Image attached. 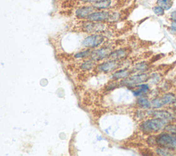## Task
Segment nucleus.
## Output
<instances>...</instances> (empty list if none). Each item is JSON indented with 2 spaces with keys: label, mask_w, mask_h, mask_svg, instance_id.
<instances>
[{
  "label": "nucleus",
  "mask_w": 176,
  "mask_h": 156,
  "mask_svg": "<svg viewBox=\"0 0 176 156\" xmlns=\"http://www.w3.org/2000/svg\"><path fill=\"white\" fill-rule=\"evenodd\" d=\"M136 87H138V90L134 91V94L136 96H141L144 94H146L149 90V86L147 84H142V85H140V86L138 85V86Z\"/></svg>",
  "instance_id": "obj_17"
},
{
  "label": "nucleus",
  "mask_w": 176,
  "mask_h": 156,
  "mask_svg": "<svg viewBox=\"0 0 176 156\" xmlns=\"http://www.w3.org/2000/svg\"><path fill=\"white\" fill-rule=\"evenodd\" d=\"M137 104L143 109H149L151 107V102L146 97L138 98L137 100Z\"/></svg>",
  "instance_id": "obj_15"
},
{
  "label": "nucleus",
  "mask_w": 176,
  "mask_h": 156,
  "mask_svg": "<svg viewBox=\"0 0 176 156\" xmlns=\"http://www.w3.org/2000/svg\"><path fill=\"white\" fill-rule=\"evenodd\" d=\"M133 71L130 70L129 69H124V70H117V71L112 74L111 79L114 81H118L120 79H125L127 78L132 74Z\"/></svg>",
  "instance_id": "obj_12"
},
{
  "label": "nucleus",
  "mask_w": 176,
  "mask_h": 156,
  "mask_svg": "<svg viewBox=\"0 0 176 156\" xmlns=\"http://www.w3.org/2000/svg\"><path fill=\"white\" fill-rule=\"evenodd\" d=\"M78 1L84 3V5H85V4H87V3H91H91H93L94 2L98 1V0H78Z\"/></svg>",
  "instance_id": "obj_21"
},
{
  "label": "nucleus",
  "mask_w": 176,
  "mask_h": 156,
  "mask_svg": "<svg viewBox=\"0 0 176 156\" xmlns=\"http://www.w3.org/2000/svg\"><path fill=\"white\" fill-rule=\"evenodd\" d=\"M149 76L147 74L142 73L136 75H130L126 79H123L121 84L127 87H133L137 85H140L146 82L149 79Z\"/></svg>",
  "instance_id": "obj_7"
},
{
  "label": "nucleus",
  "mask_w": 176,
  "mask_h": 156,
  "mask_svg": "<svg viewBox=\"0 0 176 156\" xmlns=\"http://www.w3.org/2000/svg\"><path fill=\"white\" fill-rule=\"evenodd\" d=\"M106 40L107 37L104 34H91L84 39L82 45L85 48L95 49L103 45Z\"/></svg>",
  "instance_id": "obj_4"
},
{
  "label": "nucleus",
  "mask_w": 176,
  "mask_h": 156,
  "mask_svg": "<svg viewBox=\"0 0 176 156\" xmlns=\"http://www.w3.org/2000/svg\"><path fill=\"white\" fill-rule=\"evenodd\" d=\"M112 10H96L88 16L86 19L96 22H106L110 23L111 17Z\"/></svg>",
  "instance_id": "obj_6"
},
{
  "label": "nucleus",
  "mask_w": 176,
  "mask_h": 156,
  "mask_svg": "<svg viewBox=\"0 0 176 156\" xmlns=\"http://www.w3.org/2000/svg\"><path fill=\"white\" fill-rule=\"evenodd\" d=\"M167 122L163 119L154 118L142 122L140 128L142 132L145 133H156L163 130L164 127H166Z\"/></svg>",
  "instance_id": "obj_2"
},
{
  "label": "nucleus",
  "mask_w": 176,
  "mask_h": 156,
  "mask_svg": "<svg viewBox=\"0 0 176 156\" xmlns=\"http://www.w3.org/2000/svg\"><path fill=\"white\" fill-rule=\"evenodd\" d=\"M153 11L158 16H163L164 14V10L160 6H156L153 8Z\"/></svg>",
  "instance_id": "obj_20"
},
{
  "label": "nucleus",
  "mask_w": 176,
  "mask_h": 156,
  "mask_svg": "<svg viewBox=\"0 0 176 156\" xmlns=\"http://www.w3.org/2000/svg\"><path fill=\"white\" fill-rule=\"evenodd\" d=\"M153 116L155 118H158L160 119H163L165 121H170L173 118V116L170 113H168L166 111H156L153 113Z\"/></svg>",
  "instance_id": "obj_13"
},
{
  "label": "nucleus",
  "mask_w": 176,
  "mask_h": 156,
  "mask_svg": "<svg viewBox=\"0 0 176 156\" xmlns=\"http://www.w3.org/2000/svg\"><path fill=\"white\" fill-rule=\"evenodd\" d=\"M97 10L92 5H83L77 8L75 11V15L79 19H86L90 14Z\"/></svg>",
  "instance_id": "obj_9"
},
{
  "label": "nucleus",
  "mask_w": 176,
  "mask_h": 156,
  "mask_svg": "<svg viewBox=\"0 0 176 156\" xmlns=\"http://www.w3.org/2000/svg\"><path fill=\"white\" fill-rule=\"evenodd\" d=\"M147 65L145 62L139 63L138 64H136L134 67H133V71L134 72H143V71H145L147 69Z\"/></svg>",
  "instance_id": "obj_18"
},
{
  "label": "nucleus",
  "mask_w": 176,
  "mask_h": 156,
  "mask_svg": "<svg viewBox=\"0 0 176 156\" xmlns=\"http://www.w3.org/2000/svg\"><path fill=\"white\" fill-rule=\"evenodd\" d=\"M129 54V49L120 48L117 49H114V50L112 51L111 54L109 55L106 60H115V61H121L127 57Z\"/></svg>",
  "instance_id": "obj_10"
},
{
  "label": "nucleus",
  "mask_w": 176,
  "mask_h": 156,
  "mask_svg": "<svg viewBox=\"0 0 176 156\" xmlns=\"http://www.w3.org/2000/svg\"><path fill=\"white\" fill-rule=\"evenodd\" d=\"M155 143L158 147L168 150L176 149V136L170 133H163L155 138Z\"/></svg>",
  "instance_id": "obj_3"
},
{
  "label": "nucleus",
  "mask_w": 176,
  "mask_h": 156,
  "mask_svg": "<svg viewBox=\"0 0 176 156\" xmlns=\"http://www.w3.org/2000/svg\"><path fill=\"white\" fill-rule=\"evenodd\" d=\"M91 5L97 10H108L114 6V0H98Z\"/></svg>",
  "instance_id": "obj_11"
},
{
  "label": "nucleus",
  "mask_w": 176,
  "mask_h": 156,
  "mask_svg": "<svg viewBox=\"0 0 176 156\" xmlns=\"http://www.w3.org/2000/svg\"><path fill=\"white\" fill-rule=\"evenodd\" d=\"M114 50L113 47L110 45H106L105 46H102L100 48L94 49L91 53L90 56V59L94 61H101L104 59H107L111 52Z\"/></svg>",
  "instance_id": "obj_5"
},
{
  "label": "nucleus",
  "mask_w": 176,
  "mask_h": 156,
  "mask_svg": "<svg viewBox=\"0 0 176 156\" xmlns=\"http://www.w3.org/2000/svg\"><path fill=\"white\" fill-rule=\"evenodd\" d=\"M171 28L172 30L176 32V21H173L171 24Z\"/></svg>",
  "instance_id": "obj_22"
},
{
  "label": "nucleus",
  "mask_w": 176,
  "mask_h": 156,
  "mask_svg": "<svg viewBox=\"0 0 176 156\" xmlns=\"http://www.w3.org/2000/svg\"><path fill=\"white\" fill-rule=\"evenodd\" d=\"M160 98L164 105L173 104L176 101V97L175 96V95L172 93L165 94Z\"/></svg>",
  "instance_id": "obj_14"
},
{
  "label": "nucleus",
  "mask_w": 176,
  "mask_h": 156,
  "mask_svg": "<svg viewBox=\"0 0 176 156\" xmlns=\"http://www.w3.org/2000/svg\"><path fill=\"white\" fill-rule=\"evenodd\" d=\"M171 19L173 21H176V11L171 13Z\"/></svg>",
  "instance_id": "obj_23"
},
{
  "label": "nucleus",
  "mask_w": 176,
  "mask_h": 156,
  "mask_svg": "<svg viewBox=\"0 0 176 156\" xmlns=\"http://www.w3.org/2000/svg\"><path fill=\"white\" fill-rule=\"evenodd\" d=\"M122 66V62L115 60H106V61L97 66V70L99 72L110 73L118 70Z\"/></svg>",
  "instance_id": "obj_8"
},
{
  "label": "nucleus",
  "mask_w": 176,
  "mask_h": 156,
  "mask_svg": "<svg viewBox=\"0 0 176 156\" xmlns=\"http://www.w3.org/2000/svg\"><path fill=\"white\" fill-rule=\"evenodd\" d=\"M158 6L162 7L164 10H169L173 4V0H158Z\"/></svg>",
  "instance_id": "obj_16"
},
{
  "label": "nucleus",
  "mask_w": 176,
  "mask_h": 156,
  "mask_svg": "<svg viewBox=\"0 0 176 156\" xmlns=\"http://www.w3.org/2000/svg\"><path fill=\"white\" fill-rule=\"evenodd\" d=\"M80 22L79 29L83 33L89 34H103L107 33L109 29V23L91 22L87 19H80Z\"/></svg>",
  "instance_id": "obj_1"
},
{
  "label": "nucleus",
  "mask_w": 176,
  "mask_h": 156,
  "mask_svg": "<svg viewBox=\"0 0 176 156\" xmlns=\"http://www.w3.org/2000/svg\"><path fill=\"white\" fill-rule=\"evenodd\" d=\"M151 102V106H152L153 107L156 108V109L161 108V107H163V106H164L163 102H162V101H161V98H155Z\"/></svg>",
  "instance_id": "obj_19"
}]
</instances>
